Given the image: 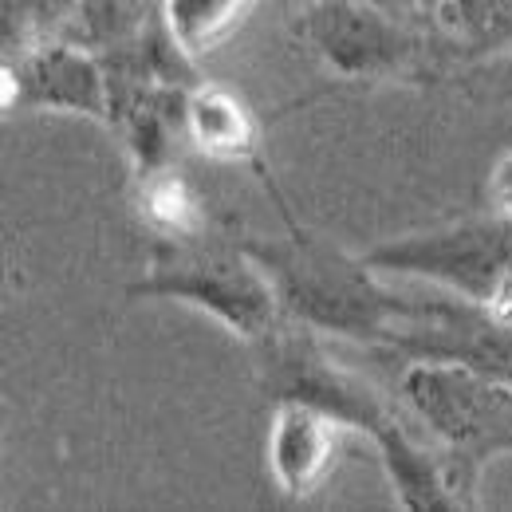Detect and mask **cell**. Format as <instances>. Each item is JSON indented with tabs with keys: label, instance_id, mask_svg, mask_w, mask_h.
Listing matches in <instances>:
<instances>
[{
	"label": "cell",
	"instance_id": "obj_16",
	"mask_svg": "<svg viewBox=\"0 0 512 512\" xmlns=\"http://www.w3.org/2000/svg\"><path fill=\"white\" fill-rule=\"evenodd\" d=\"M367 4H375V8H386V12H394V8H402L406 0H367Z\"/></svg>",
	"mask_w": 512,
	"mask_h": 512
},
{
	"label": "cell",
	"instance_id": "obj_13",
	"mask_svg": "<svg viewBox=\"0 0 512 512\" xmlns=\"http://www.w3.org/2000/svg\"><path fill=\"white\" fill-rule=\"evenodd\" d=\"M162 12V0H79V20L91 44L103 52L134 44L142 28Z\"/></svg>",
	"mask_w": 512,
	"mask_h": 512
},
{
	"label": "cell",
	"instance_id": "obj_15",
	"mask_svg": "<svg viewBox=\"0 0 512 512\" xmlns=\"http://www.w3.org/2000/svg\"><path fill=\"white\" fill-rule=\"evenodd\" d=\"M20 4H24L36 20H44V24H48V20L56 24V20H64L71 12H79V0H20Z\"/></svg>",
	"mask_w": 512,
	"mask_h": 512
},
{
	"label": "cell",
	"instance_id": "obj_3",
	"mask_svg": "<svg viewBox=\"0 0 512 512\" xmlns=\"http://www.w3.org/2000/svg\"><path fill=\"white\" fill-rule=\"evenodd\" d=\"M402 398L438 442L449 489L461 509H477L481 469L512 453V386L465 363L414 359L402 375Z\"/></svg>",
	"mask_w": 512,
	"mask_h": 512
},
{
	"label": "cell",
	"instance_id": "obj_8",
	"mask_svg": "<svg viewBox=\"0 0 512 512\" xmlns=\"http://www.w3.org/2000/svg\"><path fill=\"white\" fill-rule=\"evenodd\" d=\"M343 422L312 402L300 398H276L272 426H268V473L284 497H308L323 485V477L335 469Z\"/></svg>",
	"mask_w": 512,
	"mask_h": 512
},
{
	"label": "cell",
	"instance_id": "obj_4",
	"mask_svg": "<svg viewBox=\"0 0 512 512\" xmlns=\"http://www.w3.org/2000/svg\"><path fill=\"white\" fill-rule=\"evenodd\" d=\"M127 296L193 304L249 343H264L288 316L276 280L245 245L225 249L201 241H158L146 276L130 284Z\"/></svg>",
	"mask_w": 512,
	"mask_h": 512
},
{
	"label": "cell",
	"instance_id": "obj_9",
	"mask_svg": "<svg viewBox=\"0 0 512 512\" xmlns=\"http://www.w3.org/2000/svg\"><path fill=\"white\" fill-rule=\"evenodd\" d=\"M186 142L217 162H260V123L225 87L197 83L186 103Z\"/></svg>",
	"mask_w": 512,
	"mask_h": 512
},
{
	"label": "cell",
	"instance_id": "obj_10",
	"mask_svg": "<svg viewBox=\"0 0 512 512\" xmlns=\"http://www.w3.org/2000/svg\"><path fill=\"white\" fill-rule=\"evenodd\" d=\"M430 32L465 56L512 44V0H414Z\"/></svg>",
	"mask_w": 512,
	"mask_h": 512
},
{
	"label": "cell",
	"instance_id": "obj_14",
	"mask_svg": "<svg viewBox=\"0 0 512 512\" xmlns=\"http://www.w3.org/2000/svg\"><path fill=\"white\" fill-rule=\"evenodd\" d=\"M489 193H493V201H497L501 213H512V154H505V158L493 166Z\"/></svg>",
	"mask_w": 512,
	"mask_h": 512
},
{
	"label": "cell",
	"instance_id": "obj_6",
	"mask_svg": "<svg viewBox=\"0 0 512 512\" xmlns=\"http://www.w3.org/2000/svg\"><path fill=\"white\" fill-rule=\"evenodd\" d=\"M296 28L312 56L347 79L394 75L414 52L410 32L367 0H308Z\"/></svg>",
	"mask_w": 512,
	"mask_h": 512
},
{
	"label": "cell",
	"instance_id": "obj_7",
	"mask_svg": "<svg viewBox=\"0 0 512 512\" xmlns=\"http://www.w3.org/2000/svg\"><path fill=\"white\" fill-rule=\"evenodd\" d=\"M67 111L111 123V79L103 56L79 44H40L20 64H4V107Z\"/></svg>",
	"mask_w": 512,
	"mask_h": 512
},
{
	"label": "cell",
	"instance_id": "obj_11",
	"mask_svg": "<svg viewBox=\"0 0 512 512\" xmlns=\"http://www.w3.org/2000/svg\"><path fill=\"white\" fill-rule=\"evenodd\" d=\"M138 213L158 241H205L209 233L201 197L174 166L138 178Z\"/></svg>",
	"mask_w": 512,
	"mask_h": 512
},
{
	"label": "cell",
	"instance_id": "obj_12",
	"mask_svg": "<svg viewBox=\"0 0 512 512\" xmlns=\"http://www.w3.org/2000/svg\"><path fill=\"white\" fill-rule=\"evenodd\" d=\"M256 0H162V20L193 60L217 52L249 16Z\"/></svg>",
	"mask_w": 512,
	"mask_h": 512
},
{
	"label": "cell",
	"instance_id": "obj_1",
	"mask_svg": "<svg viewBox=\"0 0 512 512\" xmlns=\"http://www.w3.org/2000/svg\"><path fill=\"white\" fill-rule=\"evenodd\" d=\"M268 383L272 398H300L327 414H335L347 430L371 434L386 465V477L394 485V497L406 512H461V501L453 497L446 465L438 449H426L410 438V430L398 422V414L379 398L375 386H367L359 375L343 371L323 355V347L312 339V327H276L264 343Z\"/></svg>",
	"mask_w": 512,
	"mask_h": 512
},
{
	"label": "cell",
	"instance_id": "obj_2",
	"mask_svg": "<svg viewBox=\"0 0 512 512\" xmlns=\"http://www.w3.org/2000/svg\"><path fill=\"white\" fill-rule=\"evenodd\" d=\"M264 178L268 193L280 205V217L288 225V241H264L249 237L245 249L268 268V276L280 288L284 312L296 323H308L316 331H331L343 339H359V343H379L394 347V339L410 327V323L426 320L434 300H402L394 292H386L375 280V268L363 256H347L331 249L327 241L304 233L296 225V217L288 213L284 197L276 193V182L268 178V170L253 162Z\"/></svg>",
	"mask_w": 512,
	"mask_h": 512
},
{
	"label": "cell",
	"instance_id": "obj_5",
	"mask_svg": "<svg viewBox=\"0 0 512 512\" xmlns=\"http://www.w3.org/2000/svg\"><path fill=\"white\" fill-rule=\"evenodd\" d=\"M363 260L383 276L434 280L497 323H512V213L497 209L493 217L386 241Z\"/></svg>",
	"mask_w": 512,
	"mask_h": 512
}]
</instances>
